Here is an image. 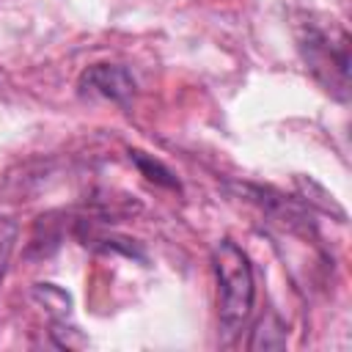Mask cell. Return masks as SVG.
<instances>
[{
	"label": "cell",
	"instance_id": "4",
	"mask_svg": "<svg viewBox=\"0 0 352 352\" xmlns=\"http://www.w3.org/2000/svg\"><path fill=\"white\" fill-rule=\"evenodd\" d=\"M16 234H19L16 220L8 217V214H0V283H3L6 270H8L11 253H14V245H16Z\"/></svg>",
	"mask_w": 352,
	"mask_h": 352
},
{
	"label": "cell",
	"instance_id": "3",
	"mask_svg": "<svg viewBox=\"0 0 352 352\" xmlns=\"http://www.w3.org/2000/svg\"><path fill=\"white\" fill-rule=\"evenodd\" d=\"M80 94L88 96H102L118 104H126L135 96V80L124 66H110V63H96L82 72L80 77Z\"/></svg>",
	"mask_w": 352,
	"mask_h": 352
},
{
	"label": "cell",
	"instance_id": "2",
	"mask_svg": "<svg viewBox=\"0 0 352 352\" xmlns=\"http://www.w3.org/2000/svg\"><path fill=\"white\" fill-rule=\"evenodd\" d=\"M212 267H214V278H217L220 330L226 333V338H231L234 333H239V327L248 322V316L253 311V297H256L253 267H250L245 250L231 239H223L214 245Z\"/></svg>",
	"mask_w": 352,
	"mask_h": 352
},
{
	"label": "cell",
	"instance_id": "1",
	"mask_svg": "<svg viewBox=\"0 0 352 352\" xmlns=\"http://www.w3.org/2000/svg\"><path fill=\"white\" fill-rule=\"evenodd\" d=\"M297 50L311 77L338 102L349 96V33L341 22L308 14L297 22Z\"/></svg>",
	"mask_w": 352,
	"mask_h": 352
}]
</instances>
